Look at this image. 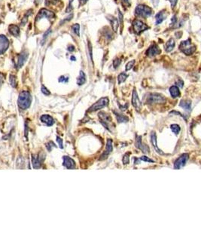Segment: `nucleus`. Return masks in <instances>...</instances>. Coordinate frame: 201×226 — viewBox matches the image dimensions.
Wrapping results in <instances>:
<instances>
[{
  "label": "nucleus",
  "instance_id": "obj_36",
  "mask_svg": "<svg viewBox=\"0 0 201 226\" xmlns=\"http://www.w3.org/2000/svg\"><path fill=\"white\" fill-rule=\"evenodd\" d=\"M56 140H57V142L58 145H59V147L60 149H63V139H61L59 136H57V138H56Z\"/></svg>",
  "mask_w": 201,
  "mask_h": 226
},
{
  "label": "nucleus",
  "instance_id": "obj_27",
  "mask_svg": "<svg viewBox=\"0 0 201 226\" xmlns=\"http://www.w3.org/2000/svg\"><path fill=\"white\" fill-rule=\"evenodd\" d=\"M191 101H189V100H182L179 105L185 110H190L191 109Z\"/></svg>",
  "mask_w": 201,
  "mask_h": 226
},
{
  "label": "nucleus",
  "instance_id": "obj_10",
  "mask_svg": "<svg viewBox=\"0 0 201 226\" xmlns=\"http://www.w3.org/2000/svg\"><path fill=\"white\" fill-rule=\"evenodd\" d=\"M54 17H55V15H54V14L53 12H51V11H48V9H45V8H42L38 12L36 21H39L42 18H44V17H47L48 19H52Z\"/></svg>",
  "mask_w": 201,
  "mask_h": 226
},
{
  "label": "nucleus",
  "instance_id": "obj_3",
  "mask_svg": "<svg viewBox=\"0 0 201 226\" xmlns=\"http://www.w3.org/2000/svg\"><path fill=\"white\" fill-rule=\"evenodd\" d=\"M151 14H152L151 8L145 5H139L135 9V14L138 17H143V18L149 17Z\"/></svg>",
  "mask_w": 201,
  "mask_h": 226
},
{
  "label": "nucleus",
  "instance_id": "obj_11",
  "mask_svg": "<svg viewBox=\"0 0 201 226\" xmlns=\"http://www.w3.org/2000/svg\"><path fill=\"white\" fill-rule=\"evenodd\" d=\"M146 54L148 57L153 58V57H155V56L161 54V49H160L159 47L157 46V45L153 44L151 45V46L148 48V49L146 51Z\"/></svg>",
  "mask_w": 201,
  "mask_h": 226
},
{
  "label": "nucleus",
  "instance_id": "obj_28",
  "mask_svg": "<svg viewBox=\"0 0 201 226\" xmlns=\"http://www.w3.org/2000/svg\"><path fill=\"white\" fill-rule=\"evenodd\" d=\"M127 77H128V75H126V73H121V74L118 75V84H121V83L124 82L125 81H126V79H127Z\"/></svg>",
  "mask_w": 201,
  "mask_h": 226
},
{
  "label": "nucleus",
  "instance_id": "obj_17",
  "mask_svg": "<svg viewBox=\"0 0 201 226\" xmlns=\"http://www.w3.org/2000/svg\"><path fill=\"white\" fill-rule=\"evenodd\" d=\"M151 143H152V146H153L154 148H155V151H157L158 154H160V155H164V152H163V151H161L159 148H158V146H157V136H156V134H155V132L151 133Z\"/></svg>",
  "mask_w": 201,
  "mask_h": 226
},
{
  "label": "nucleus",
  "instance_id": "obj_16",
  "mask_svg": "<svg viewBox=\"0 0 201 226\" xmlns=\"http://www.w3.org/2000/svg\"><path fill=\"white\" fill-rule=\"evenodd\" d=\"M27 58H28V52L23 51L18 56V60H17V68L20 69L24 65L25 62L27 61Z\"/></svg>",
  "mask_w": 201,
  "mask_h": 226
},
{
  "label": "nucleus",
  "instance_id": "obj_33",
  "mask_svg": "<svg viewBox=\"0 0 201 226\" xmlns=\"http://www.w3.org/2000/svg\"><path fill=\"white\" fill-rule=\"evenodd\" d=\"M139 160H141V161H146V162H149V163H154V162H155V161H154L153 160L150 159L149 158L146 157V156H142V157H140L139 158Z\"/></svg>",
  "mask_w": 201,
  "mask_h": 226
},
{
  "label": "nucleus",
  "instance_id": "obj_42",
  "mask_svg": "<svg viewBox=\"0 0 201 226\" xmlns=\"http://www.w3.org/2000/svg\"><path fill=\"white\" fill-rule=\"evenodd\" d=\"M69 81V78H65L64 76L59 77V82H67Z\"/></svg>",
  "mask_w": 201,
  "mask_h": 226
},
{
  "label": "nucleus",
  "instance_id": "obj_23",
  "mask_svg": "<svg viewBox=\"0 0 201 226\" xmlns=\"http://www.w3.org/2000/svg\"><path fill=\"white\" fill-rule=\"evenodd\" d=\"M167 16L165 15V13L163 11H161L159 13H157L155 16V19H156V25H158L160 23H161L166 19Z\"/></svg>",
  "mask_w": 201,
  "mask_h": 226
},
{
  "label": "nucleus",
  "instance_id": "obj_18",
  "mask_svg": "<svg viewBox=\"0 0 201 226\" xmlns=\"http://www.w3.org/2000/svg\"><path fill=\"white\" fill-rule=\"evenodd\" d=\"M40 120L42 122L44 123L47 126L50 127L54 124V118L49 115H43L40 117Z\"/></svg>",
  "mask_w": 201,
  "mask_h": 226
},
{
  "label": "nucleus",
  "instance_id": "obj_20",
  "mask_svg": "<svg viewBox=\"0 0 201 226\" xmlns=\"http://www.w3.org/2000/svg\"><path fill=\"white\" fill-rule=\"evenodd\" d=\"M108 19L110 21V23L111 24V27H112V29L114 30V32H117L118 29V26H119V23H118V20L116 17H113V16H108Z\"/></svg>",
  "mask_w": 201,
  "mask_h": 226
},
{
  "label": "nucleus",
  "instance_id": "obj_8",
  "mask_svg": "<svg viewBox=\"0 0 201 226\" xmlns=\"http://www.w3.org/2000/svg\"><path fill=\"white\" fill-rule=\"evenodd\" d=\"M189 158V155L188 153L182 154L180 157L178 158L174 162V168L175 169H181L182 167L185 165L186 162L188 161Z\"/></svg>",
  "mask_w": 201,
  "mask_h": 226
},
{
  "label": "nucleus",
  "instance_id": "obj_40",
  "mask_svg": "<svg viewBox=\"0 0 201 226\" xmlns=\"http://www.w3.org/2000/svg\"><path fill=\"white\" fill-rule=\"evenodd\" d=\"M176 86L178 87V88H183L184 86V82H183V81L181 80V79H178L177 81H176Z\"/></svg>",
  "mask_w": 201,
  "mask_h": 226
},
{
  "label": "nucleus",
  "instance_id": "obj_7",
  "mask_svg": "<svg viewBox=\"0 0 201 226\" xmlns=\"http://www.w3.org/2000/svg\"><path fill=\"white\" fill-rule=\"evenodd\" d=\"M98 117L100 118V122L103 124L105 128L109 130L110 131V129H109V124L111 122V118L109 115H108L107 113L104 112H100L99 114H98Z\"/></svg>",
  "mask_w": 201,
  "mask_h": 226
},
{
  "label": "nucleus",
  "instance_id": "obj_34",
  "mask_svg": "<svg viewBox=\"0 0 201 226\" xmlns=\"http://www.w3.org/2000/svg\"><path fill=\"white\" fill-rule=\"evenodd\" d=\"M41 90H42V94H44V95H46V96H48V95H50L51 94L50 91H49V90H48V89L46 88V87H44V85H42V88H41Z\"/></svg>",
  "mask_w": 201,
  "mask_h": 226
},
{
  "label": "nucleus",
  "instance_id": "obj_21",
  "mask_svg": "<svg viewBox=\"0 0 201 226\" xmlns=\"http://www.w3.org/2000/svg\"><path fill=\"white\" fill-rule=\"evenodd\" d=\"M8 30H9V33L14 36L17 37L20 34V28L18 26L14 25V24H11V25L8 27Z\"/></svg>",
  "mask_w": 201,
  "mask_h": 226
},
{
  "label": "nucleus",
  "instance_id": "obj_38",
  "mask_svg": "<svg viewBox=\"0 0 201 226\" xmlns=\"http://www.w3.org/2000/svg\"><path fill=\"white\" fill-rule=\"evenodd\" d=\"M46 147H47V149H48V151H51L52 149V147H55V145H54V144L52 142H49L48 143L46 144Z\"/></svg>",
  "mask_w": 201,
  "mask_h": 226
},
{
  "label": "nucleus",
  "instance_id": "obj_15",
  "mask_svg": "<svg viewBox=\"0 0 201 226\" xmlns=\"http://www.w3.org/2000/svg\"><path fill=\"white\" fill-rule=\"evenodd\" d=\"M63 166L66 167L67 169H70V170H72V169L75 168V161L71 158L70 157H68V156H63Z\"/></svg>",
  "mask_w": 201,
  "mask_h": 226
},
{
  "label": "nucleus",
  "instance_id": "obj_44",
  "mask_svg": "<svg viewBox=\"0 0 201 226\" xmlns=\"http://www.w3.org/2000/svg\"><path fill=\"white\" fill-rule=\"evenodd\" d=\"M72 0H70V1H69V7H68L66 9V13H69L70 11L72 10Z\"/></svg>",
  "mask_w": 201,
  "mask_h": 226
},
{
  "label": "nucleus",
  "instance_id": "obj_43",
  "mask_svg": "<svg viewBox=\"0 0 201 226\" xmlns=\"http://www.w3.org/2000/svg\"><path fill=\"white\" fill-rule=\"evenodd\" d=\"M122 5L126 7H130V4L129 3V0H122Z\"/></svg>",
  "mask_w": 201,
  "mask_h": 226
},
{
  "label": "nucleus",
  "instance_id": "obj_35",
  "mask_svg": "<svg viewBox=\"0 0 201 226\" xmlns=\"http://www.w3.org/2000/svg\"><path fill=\"white\" fill-rule=\"evenodd\" d=\"M121 59H119V58H115V60H114V61H113V66L115 68H118V67L120 66V64H121Z\"/></svg>",
  "mask_w": 201,
  "mask_h": 226
},
{
  "label": "nucleus",
  "instance_id": "obj_45",
  "mask_svg": "<svg viewBox=\"0 0 201 226\" xmlns=\"http://www.w3.org/2000/svg\"><path fill=\"white\" fill-rule=\"evenodd\" d=\"M171 21H172V25H175V24L177 23V18H176V15L172 16Z\"/></svg>",
  "mask_w": 201,
  "mask_h": 226
},
{
  "label": "nucleus",
  "instance_id": "obj_39",
  "mask_svg": "<svg viewBox=\"0 0 201 226\" xmlns=\"http://www.w3.org/2000/svg\"><path fill=\"white\" fill-rule=\"evenodd\" d=\"M167 1L170 2L171 8H172V9H173V8L176 7V4H177V2H178V0H167Z\"/></svg>",
  "mask_w": 201,
  "mask_h": 226
},
{
  "label": "nucleus",
  "instance_id": "obj_25",
  "mask_svg": "<svg viewBox=\"0 0 201 226\" xmlns=\"http://www.w3.org/2000/svg\"><path fill=\"white\" fill-rule=\"evenodd\" d=\"M114 113L115 114V116H116V118H117V121L118 123H125L129 121V118L125 115H123L121 114H119V113L116 112L114 111Z\"/></svg>",
  "mask_w": 201,
  "mask_h": 226
},
{
  "label": "nucleus",
  "instance_id": "obj_48",
  "mask_svg": "<svg viewBox=\"0 0 201 226\" xmlns=\"http://www.w3.org/2000/svg\"><path fill=\"white\" fill-rule=\"evenodd\" d=\"M71 59H72V60H75V58H74V57H73V56L71 58Z\"/></svg>",
  "mask_w": 201,
  "mask_h": 226
},
{
  "label": "nucleus",
  "instance_id": "obj_22",
  "mask_svg": "<svg viewBox=\"0 0 201 226\" xmlns=\"http://www.w3.org/2000/svg\"><path fill=\"white\" fill-rule=\"evenodd\" d=\"M170 93L171 94V97L172 98H176L180 96V90H179V88H178L177 86H173L171 87L170 88Z\"/></svg>",
  "mask_w": 201,
  "mask_h": 226
},
{
  "label": "nucleus",
  "instance_id": "obj_19",
  "mask_svg": "<svg viewBox=\"0 0 201 226\" xmlns=\"http://www.w3.org/2000/svg\"><path fill=\"white\" fill-rule=\"evenodd\" d=\"M42 161V160L39 155H32V163H33V167L34 169L40 168Z\"/></svg>",
  "mask_w": 201,
  "mask_h": 226
},
{
  "label": "nucleus",
  "instance_id": "obj_5",
  "mask_svg": "<svg viewBox=\"0 0 201 226\" xmlns=\"http://www.w3.org/2000/svg\"><path fill=\"white\" fill-rule=\"evenodd\" d=\"M146 97V102L147 103H163L166 102V99L161 94L157 93H151L148 94Z\"/></svg>",
  "mask_w": 201,
  "mask_h": 226
},
{
  "label": "nucleus",
  "instance_id": "obj_46",
  "mask_svg": "<svg viewBox=\"0 0 201 226\" xmlns=\"http://www.w3.org/2000/svg\"><path fill=\"white\" fill-rule=\"evenodd\" d=\"M88 0H79V2H80V6L84 5V4H86L88 2Z\"/></svg>",
  "mask_w": 201,
  "mask_h": 226
},
{
  "label": "nucleus",
  "instance_id": "obj_24",
  "mask_svg": "<svg viewBox=\"0 0 201 226\" xmlns=\"http://www.w3.org/2000/svg\"><path fill=\"white\" fill-rule=\"evenodd\" d=\"M175 48V41L173 38H170L165 45V51L167 52H170Z\"/></svg>",
  "mask_w": 201,
  "mask_h": 226
},
{
  "label": "nucleus",
  "instance_id": "obj_31",
  "mask_svg": "<svg viewBox=\"0 0 201 226\" xmlns=\"http://www.w3.org/2000/svg\"><path fill=\"white\" fill-rule=\"evenodd\" d=\"M122 162L124 164H128L130 163V154L127 152V153H125L124 155L123 156L122 158Z\"/></svg>",
  "mask_w": 201,
  "mask_h": 226
},
{
  "label": "nucleus",
  "instance_id": "obj_30",
  "mask_svg": "<svg viewBox=\"0 0 201 226\" xmlns=\"http://www.w3.org/2000/svg\"><path fill=\"white\" fill-rule=\"evenodd\" d=\"M72 30L73 33H75V34H76L78 36H80V33H79V32H80V25H79V23H75V24H74V25L72 27Z\"/></svg>",
  "mask_w": 201,
  "mask_h": 226
},
{
  "label": "nucleus",
  "instance_id": "obj_6",
  "mask_svg": "<svg viewBox=\"0 0 201 226\" xmlns=\"http://www.w3.org/2000/svg\"><path fill=\"white\" fill-rule=\"evenodd\" d=\"M133 27L134 33L137 35H139L140 33L143 32V31L148 29L149 27H148L146 24L141 21L140 20L136 19L133 21Z\"/></svg>",
  "mask_w": 201,
  "mask_h": 226
},
{
  "label": "nucleus",
  "instance_id": "obj_1",
  "mask_svg": "<svg viewBox=\"0 0 201 226\" xmlns=\"http://www.w3.org/2000/svg\"><path fill=\"white\" fill-rule=\"evenodd\" d=\"M32 95L27 90H22L19 94L18 100H17V105L20 109L26 110L29 109L32 103Z\"/></svg>",
  "mask_w": 201,
  "mask_h": 226
},
{
  "label": "nucleus",
  "instance_id": "obj_29",
  "mask_svg": "<svg viewBox=\"0 0 201 226\" xmlns=\"http://www.w3.org/2000/svg\"><path fill=\"white\" fill-rule=\"evenodd\" d=\"M170 129H171V130H172V132H173L175 134H176V135H178V134H179V132H180V130H181V128H180V127H179V125H176V124H174V125H170Z\"/></svg>",
  "mask_w": 201,
  "mask_h": 226
},
{
  "label": "nucleus",
  "instance_id": "obj_26",
  "mask_svg": "<svg viewBox=\"0 0 201 226\" xmlns=\"http://www.w3.org/2000/svg\"><path fill=\"white\" fill-rule=\"evenodd\" d=\"M85 82H86V75L84 74V72L81 71L79 76L77 79V84L79 85H82Z\"/></svg>",
  "mask_w": 201,
  "mask_h": 226
},
{
  "label": "nucleus",
  "instance_id": "obj_37",
  "mask_svg": "<svg viewBox=\"0 0 201 226\" xmlns=\"http://www.w3.org/2000/svg\"><path fill=\"white\" fill-rule=\"evenodd\" d=\"M10 82H11V84H12V86L15 88L17 82H16L15 77L14 76V75H11V76H10Z\"/></svg>",
  "mask_w": 201,
  "mask_h": 226
},
{
  "label": "nucleus",
  "instance_id": "obj_12",
  "mask_svg": "<svg viewBox=\"0 0 201 226\" xmlns=\"http://www.w3.org/2000/svg\"><path fill=\"white\" fill-rule=\"evenodd\" d=\"M132 104L133 105V107L136 109V111L137 112L140 111L141 107H142V103H141V101H140L139 98L138 94H137L136 89H134L133 91Z\"/></svg>",
  "mask_w": 201,
  "mask_h": 226
},
{
  "label": "nucleus",
  "instance_id": "obj_32",
  "mask_svg": "<svg viewBox=\"0 0 201 226\" xmlns=\"http://www.w3.org/2000/svg\"><path fill=\"white\" fill-rule=\"evenodd\" d=\"M134 64H135V60H133L129 62V63L126 65V71H129V70H130V69H132L133 66H134Z\"/></svg>",
  "mask_w": 201,
  "mask_h": 226
},
{
  "label": "nucleus",
  "instance_id": "obj_41",
  "mask_svg": "<svg viewBox=\"0 0 201 226\" xmlns=\"http://www.w3.org/2000/svg\"><path fill=\"white\" fill-rule=\"evenodd\" d=\"M118 18L119 20H120V23H121V29H122L123 28V14H121V12L119 11L118 12Z\"/></svg>",
  "mask_w": 201,
  "mask_h": 226
},
{
  "label": "nucleus",
  "instance_id": "obj_9",
  "mask_svg": "<svg viewBox=\"0 0 201 226\" xmlns=\"http://www.w3.org/2000/svg\"><path fill=\"white\" fill-rule=\"evenodd\" d=\"M9 46V41L4 35H0V55L3 54L8 50Z\"/></svg>",
  "mask_w": 201,
  "mask_h": 226
},
{
  "label": "nucleus",
  "instance_id": "obj_2",
  "mask_svg": "<svg viewBox=\"0 0 201 226\" xmlns=\"http://www.w3.org/2000/svg\"><path fill=\"white\" fill-rule=\"evenodd\" d=\"M179 49L186 55H191L196 51V46L191 44V38L182 41L179 45Z\"/></svg>",
  "mask_w": 201,
  "mask_h": 226
},
{
  "label": "nucleus",
  "instance_id": "obj_4",
  "mask_svg": "<svg viewBox=\"0 0 201 226\" xmlns=\"http://www.w3.org/2000/svg\"><path fill=\"white\" fill-rule=\"evenodd\" d=\"M109 100L107 97H102L100 100L96 101L94 104H93L89 109H88V112H96L100 110V109H103L104 107H106L109 105Z\"/></svg>",
  "mask_w": 201,
  "mask_h": 226
},
{
  "label": "nucleus",
  "instance_id": "obj_13",
  "mask_svg": "<svg viewBox=\"0 0 201 226\" xmlns=\"http://www.w3.org/2000/svg\"><path fill=\"white\" fill-rule=\"evenodd\" d=\"M135 146L137 149H140L143 153H149V148L148 146L142 143V136H137L136 139V142H135Z\"/></svg>",
  "mask_w": 201,
  "mask_h": 226
},
{
  "label": "nucleus",
  "instance_id": "obj_14",
  "mask_svg": "<svg viewBox=\"0 0 201 226\" xmlns=\"http://www.w3.org/2000/svg\"><path fill=\"white\" fill-rule=\"evenodd\" d=\"M112 149H113V147H112V140H111V139H108L105 151L102 154V155L100 158V160L106 159V158L109 157V155L111 154V151H112Z\"/></svg>",
  "mask_w": 201,
  "mask_h": 226
},
{
  "label": "nucleus",
  "instance_id": "obj_47",
  "mask_svg": "<svg viewBox=\"0 0 201 226\" xmlns=\"http://www.w3.org/2000/svg\"><path fill=\"white\" fill-rule=\"evenodd\" d=\"M68 50H69V51H73L75 50V47L73 46V45H69V46L68 47Z\"/></svg>",
  "mask_w": 201,
  "mask_h": 226
}]
</instances>
